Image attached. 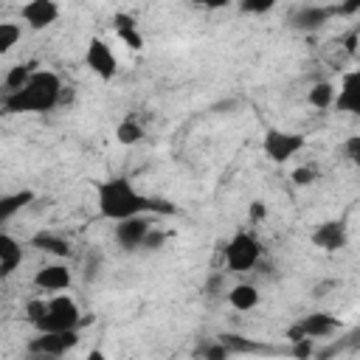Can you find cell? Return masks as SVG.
Segmentation results:
<instances>
[{
    "mask_svg": "<svg viewBox=\"0 0 360 360\" xmlns=\"http://www.w3.org/2000/svg\"><path fill=\"white\" fill-rule=\"evenodd\" d=\"M96 191V205L98 214L110 222H124L132 217H146L149 211L160 208L166 214H172V205H163V200H152L146 197L141 188H135V183L129 177H104L93 183Z\"/></svg>",
    "mask_w": 360,
    "mask_h": 360,
    "instance_id": "1",
    "label": "cell"
},
{
    "mask_svg": "<svg viewBox=\"0 0 360 360\" xmlns=\"http://www.w3.org/2000/svg\"><path fill=\"white\" fill-rule=\"evenodd\" d=\"M62 79L53 70L39 68L22 90L17 93H3V110L6 112H31V115H42L51 112L59 101H62Z\"/></svg>",
    "mask_w": 360,
    "mask_h": 360,
    "instance_id": "2",
    "label": "cell"
},
{
    "mask_svg": "<svg viewBox=\"0 0 360 360\" xmlns=\"http://www.w3.org/2000/svg\"><path fill=\"white\" fill-rule=\"evenodd\" d=\"M25 318L37 332H76L82 326V309L68 292L28 301Z\"/></svg>",
    "mask_w": 360,
    "mask_h": 360,
    "instance_id": "3",
    "label": "cell"
},
{
    "mask_svg": "<svg viewBox=\"0 0 360 360\" xmlns=\"http://www.w3.org/2000/svg\"><path fill=\"white\" fill-rule=\"evenodd\" d=\"M222 256H225L228 273H248V270H253L262 262V242L250 231H236L225 242Z\"/></svg>",
    "mask_w": 360,
    "mask_h": 360,
    "instance_id": "4",
    "label": "cell"
},
{
    "mask_svg": "<svg viewBox=\"0 0 360 360\" xmlns=\"http://www.w3.org/2000/svg\"><path fill=\"white\" fill-rule=\"evenodd\" d=\"M304 143H307V138L301 135V132H287V129H267L264 132V138H262V152H264V158L267 160H273V163H287V160H292L301 149H304Z\"/></svg>",
    "mask_w": 360,
    "mask_h": 360,
    "instance_id": "5",
    "label": "cell"
},
{
    "mask_svg": "<svg viewBox=\"0 0 360 360\" xmlns=\"http://www.w3.org/2000/svg\"><path fill=\"white\" fill-rule=\"evenodd\" d=\"M332 17H338V6H323V3H304V6H295L290 14H287V25L292 31H301V34H309V31H318L323 28Z\"/></svg>",
    "mask_w": 360,
    "mask_h": 360,
    "instance_id": "6",
    "label": "cell"
},
{
    "mask_svg": "<svg viewBox=\"0 0 360 360\" xmlns=\"http://www.w3.org/2000/svg\"><path fill=\"white\" fill-rule=\"evenodd\" d=\"M338 329H340V321H338L335 315H329V312H312V315L301 318L295 326H290V329H287V335H290V340H292V343H298V340L329 338V335H332V332H338Z\"/></svg>",
    "mask_w": 360,
    "mask_h": 360,
    "instance_id": "7",
    "label": "cell"
},
{
    "mask_svg": "<svg viewBox=\"0 0 360 360\" xmlns=\"http://www.w3.org/2000/svg\"><path fill=\"white\" fill-rule=\"evenodd\" d=\"M79 343L76 332H37V338L28 340V352L37 357H62Z\"/></svg>",
    "mask_w": 360,
    "mask_h": 360,
    "instance_id": "8",
    "label": "cell"
},
{
    "mask_svg": "<svg viewBox=\"0 0 360 360\" xmlns=\"http://www.w3.org/2000/svg\"><path fill=\"white\" fill-rule=\"evenodd\" d=\"M84 65H87L101 82H110V79L118 73V56L112 53V48H110L101 37H93V39L87 42Z\"/></svg>",
    "mask_w": 360,
    "mask_h": 360,
    "instance_id": "9",
    "label": "cell"
},
{
    "mask_svg": "<svg viewBox=\"0 0 360 360\" xmlns=\"http://www.w3.org/2000/svg\"><path fill=\"white\" fill-rule=\"evenodd\" d=\"M70 284H73V270H70L65 262L42 264V267L34 273V287H37L39 292H53V295H59V292L70 290Z\"/></svg>",
    "mask_w": 360,
    "mask_h": 360,
    "instance_id": "10",
    "label": "cell"
},
{
    "mask_svg": "<svg viewBox=\"0 0 360 360\" xmlns=\"http://www.w3.org/2000/svg\"><path fill=\"white\" fill-rule=\"evenodd\" d=\"M62 8L53 0H28L20 6V20L31 28V31H45L48 25H53L59 20Z\"/></svg>",
    "mask_w": 360,
    "mask_h": 360,
    "instance_id": "11",
    "label": "cell"
},
{
    "mask_svg": "<svg viewBox=\"0 0 360 360\" xmlns=\"http://www.w3.org/2000/svg\"><path fill=\"white\" fill-rule=\"evenodd\" d=\"M309 242H312L318 250H323V253H338V250H343V248L349 245L346 222H343V219H326V222H321V225L312 231Z\"/></svg>",
    "mask_w": 360,
    "mask_h": 360,
    "instance_id": "12",
    "label": "cell"
},
{
    "mask_svg": "<svg viewBox=\"0 0 360 360\" xmlns=\"http://www.w3.org/2000/svg\"><path fill=\"white\" fill-rule=\"evenodd\" d=\"M152 233V222L146 217H132V219H124V222H115L112 228V236L115 242L124 248V250H135V248H143L146 239Z\"/></svg>",
    "mask_w": 360,
    "mask_h": 360,
    "instance_id": "13",
    "label": "cell"
},
{
    "mask_svg": "<svg viewBox=\"0 0 360 360\" xmlns=\"http://www.w3.org/2000/svg\"><path fill=\"white\" fill-rule=\"evenodd\" d=\"M335 107H338V112L360 115V68L346 70V73L340 76L338 96H335Z\"/></svg>",
    "mask_w": 360,
    "mask_h": 360,
    "instance_id": "14",
    "label": "cell"
},
{
    "mask_svg": "<svg viewBox=\"0 0 360 360\" xmlns=\"http://www.w3.org/2000/svg\"><path fill=\"white\" fill-rule=\"evenodd\" d=\"M22 264V242L11 233H0V278H8Z\"/></svg>",
    "mask_w": 360,
    "mask_h": 360,
    "instance_id": "15",
    "label": "cell"
},
{
    "mask_svg": "<svg viewBox=\"0 0 360 360\" xmlns=\"http://www.w3.org/2000/svg\"><path fill=\"white\" fill-rule=\"evenodd\" d=\"M31 245H34L37 250H42V253L53 256L56 262L70 256V242H68L65 236L53 233V231H37V233L31 236Z\"/></svg>",
    "mask_w": 360,
    "mask_h": 360,
    "instance_id": "16",
    "label": "cell"
},
{
    "mask_svg": "<svg viewBox=\"0 0 360 360\" xmlns=\"http://www.w3.org/2000/svg\"><path fill=\"white\" fill-rule=\"evenodd\" d=\"M259 301H262V292H259V287L250 284V281H239V284H233V287L228 290V304H231L233 309H239V312L256 309Z\"/></svg>",
    "mask_w": 360,
    "mask_h": 360,
    "instance_id": "17",
    "label": "cell"
},
{
    "mask_svg": "<svg viewBox=\"0 0 360 360\" xmlns=\"http://www.w3.org/2000/svg\"><path fill=\"white\" fill-rule=\"evenodd\" d=\"M34 191L31 188H20V191H11V194H3L0 197V222H11L22 208H28L34 202Z\"/></svg>",
    "mask_w": 360,
    "mask_h": 360,
    "instance_id": "18",
    "label": "cell"
},
{
    "mask_svg": "<svg viewBox=\"0 0 360 360\" xmlns=\"http://www.w3.org/2000/svg\"><path fill=\"white\" fill-rule=\"evenodd\" d=\"M34 73H37V65H34V62H20V65L8 68L6 76H3V90H6V93H17V90H22L25 82H28Z\"/></svg>",
    "mask_w": 360,
    "mask_h": 360,
    "instance_id": "19",
    "label": "cell"
},
{
    "mask_svg": "<svg viewBox=\"0 0 360 360\" xmlns=\"http://www.w3.org/2000/svg\"><path fill=\"white\" fill-rule=\"evenodd\" d=\"M335 96H338V87L332 82H315L307 93V101L318 110H326V107H335Z\"/></svg>",
    "mask_w": 360,
    "mask_h": 360,
    "instance_id": "20",
    "label": "cell"
},
{
    "mask_svg": "<svg viewBox=\"0 0 360 360\" xmlns=\"http://www.w3.org/2000/svg\"><path fill=\"white\" fill-rule=\"evenodd\" d=\"M143 127L135 121V118H124V121H118V127H115V141L121 143V146H135V143H141L143 141Z\"/></svg>",
    "mask_w": 360,
    "mask_h": 360,
    "instance_id": "21",
    "label": "cell"
},
{
    "mask_svg": "<svg viewBox=\"0 0 360 360\" xmlns=\"http://www.w3.org/2000/svg\"><path fill=\"white\" fill-rule=\"evenodd\" d=\"M20 37H22V28H20V22H0V53H8L17 42H20Z\"/></svg>",
    "mask_w": 360,
    "mask_h": 360,
    "instance_id": "22",
    "label": "cell"
},
{
    "mask_svg": "<svg viewBox=\"0 0 360 360\" xmlns=\"http://www.w3.org/2000/svg\"><path fill=\"white\" fill-rule=\"evenodd\" d=\"M118 37L129 45V48H143V39H141V34L135 31V22H129L127 17H118Z\"/></svg>",
    "mask_w": 360,
    "mask_h": 360,
    "instance_id": "23",
    "label": "cell"
},
{
    "mask_svg": "<svg viewBox=\"0 0 360 360\" xmlns=\"http://www.w3.org/2000/svg\"><path fill=\"white\" fill-rule=\"evenodd\" d=\"M200 357L202 360H231V349L222 343V340H208L202 349H200Z\"/></svg>",
    "mask_w": 360,
    "mask_h": 360,
    "instance_id": "24",
    "label": "cell"
},
{
    "mask_svg": "<svg viewBox=\"0 0 360 360\" xmlns=\"http://www.w3.org/2000/svg\"><path fill=\"white\" fill-rule=\"evenodd\" d=\"M343 155L349 158V163H352V166H357V169H360V135H352V138H346V141H343Z\"/></svg>",
    "mask_w": 360,
    "mask_h": 360,
    "instance_id": "25",
    "label": "cell"
},
{
    "mask_svg": "<svg viewBox=\"0 0 360 360\" xmlns=\"http://www.w3.org/2000/svg\"><path fill=\"white\" fill-rule=\"evenodd\" d=\"M315 177H318V169H312V166H301V169L292 172V180H295L298 186H309Z\"/></svg>",
    "mask_w": 360,
    "mask_h": 360,
    "instance_id": "26",
    "label": "cell"
},
{
    "mask_svg": "<svg viewBox=\"0 0 360 360\" xmlns=\"http://www.w3.org/2000/svg\"><path fill=\"white\" fill-rule=\"evenodd\" d=\"M273 0H264V3H242V11L248 14H264V11H273Z\"/></svg>",
    "mask_w": 360,
    "mask_h": 360,
    "instance_id": "27",
    "label": "cell"
},
{
    "mask_svg": "<svg viewBox=\"0 0 360 360\" xmlns=\"http://www.w3.org/2000/svg\"><path fill=\"white\" fill-rule=\"evenodd\" d=\"M338 6V14H357L360 11V0H352V3H335Z\"/></svg>",
    "mask_w": 360,
    "mask_h": 360,
    "instance_id": "28",
    "label": "cell"
},
{
    "mask_svg": "<svg viewBox=\"0 0 360 360\" xmlns=\"http://www.w3.org/2000/svg\"><path fill=\"white\" fill-rule=\"evenodd\" d=\"M82 360H110V357H107V354H104L101 349H90V352H87V354H84Z\"/></svg>",
    "mask_w": 360,
    "mask_h": 360,
    "instance_id": "29",
    "label": "cell"
},
{
    "mask_svg": "<svg viewBox=\"0 0 360 360\" xmlns=\"http://www.w3.org/2000/svg\"><path fill=\"white\" fill-rule=\"evenodd\" d=\"M312 360H326V357H312Z\"/></svg>",
    "mask_w": 360,
    "mask_h": 360,
    "instance_id": "30",
    "label": "cell"
}]
</instances>
